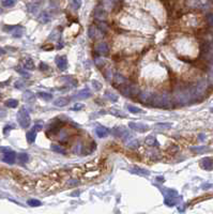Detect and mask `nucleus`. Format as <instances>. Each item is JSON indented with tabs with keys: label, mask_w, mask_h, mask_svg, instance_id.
<instances>
[{
	"label": "nucleus",
	"mask_w": 213,
	"mask_h": 214,
	"mask_svg": "<svg viewBox=\"0 0 213 214\" xmlns=\"http://www.w3.org/2000/svg\"><path fill=\"white\" fill-rule=\"evenodd\" d=\"M173 96H175V101L181 105L189 104L191 101L195 100L193 87H179L178 89H176Z\"/></svg>",
	"instance_id": "obj_1"
},
{
	"label": "nucleus",
	"mask_w": 213,
	"mask_h": 214,
	"mask_svg": "<svg viewBox=\"0 0 213 214\" xmlns=\"http://www.w3.org/2000/svg\"><path fill=\"white\" fill-rule=\"evenodd\" d=\"M150 106L159 107V108L170 109L173 107V103H171L170 95L167 92H164V93H162V94H155V93H154Z\"/></svg>",
	"instance_id": "obj_2"
},
{
	"label": "nucleus",
	"mask_w": 213,
	"mask_h": 214,
	"mask_svg": "<svg viewBox=\"0 0 213 214\" xmlns=\"http://www.w3.org/2000/svg\"><path fill=\"white\" fill-rule=\"evenodd\" d=\"M117 89L119 90L120 92L122 93L124 96L127 98H136L138 94H139V90L137 88L136 86L130 85V84H119L118 86H116Z\"/></svg>",
	"instance_id": "obj_3"
},
{
	"label": "nucleus",
	"mask_w": 213,
	"mask_h": 214,
	"mask_svg": "<svg viewBox=\"0 0 213 214\" xmlns=\"http://www.w3.org/2000/svg\"><path fill=\"white\" fill-rule=\"evenodd\" d=\"M17 121H18L20 126L24 128H27L30 126V122H31V120H30V115H29V112H28V110H27L25 107L20 108L19 110H18V112H17Z\"/></svg>",
	"instance_id": "obj_4"
},
{
	"label": "nucleus",
	"mask_w": 213,
	"mask_h": 214,
	"mask_svg": "<svg viewBox=\"0 0 213 214\" xmlns=\"http://www.w3.org/2000/svg\"><path fill=\"white\" fill-rule=\"evenodd\" d=\"M42 128H43V124H42V123H37V124H34L33 128L27 133V135H26L27 142H29V144H33V142H36V138H37V133L40 132Z\"/></svg>",
	"instance_id": "obj_5"
},
{
	"label": "nucleus",
	"mask_w": 213,
	"mask_h": 214,
	"mask_svg": "<svg viewBox=\"0 0 213 214\" xmlns=\"http://www.w3.org/2000/svg\"><path fill=\"white\" fill-rule=\"evenodd\" d=\"M111 132H113V135L118 137V138H127L130 136V133L125 126H116L113 128Z\"/></svg>",
	"instance_id": "obj_6"
},
{
	"label": "nucleus",
	"mask_w": 213,
	"mask_h": 214,
	"mask_svg": "<svg viewBox=\"0 0 213 214\" xmlns=\"http://www.w3.org/2000/svg\"><path fill=\"white\" fill-rule=\"evenodd\" d=\"M3 29L12 33L14 38H20L24 34V28L20 26H4Z\"/></svg>",
	"instance_id": "obj_7"
},
{
	"label": "nucleus",
	"mask_w": 213,
	"mask_h": 214,
	"mask_svg": "<svg viewBox=\"0 0 213 214\" xmlns=\"http://www.w3.org/2000/svg\"><path fill=\"white\" fill-rule=\"evenodd\" d=\"M2 162L4 163H7V164H14L15 163V160H16V153L12 150H8V151L3 152V154H2V158H1Z\"/></svg>",
	"instance_id": "obj_8"
},
{
	"label": "nucleus",
	"mask_w": 213,
	"mask_h": 214,
	"mask_svg": "<svg viewBox=\"0 0 213 214\" xmlns=\"http://www.w3.org/2000/svg\"><path fill=\"white\" fill-rule=\"evenodd\" d=\"M129 126H130L132 130L136 131V132H139V133H145L150 130V128L147 124H145V123H138V122H130V123H129Z\"/></svg>",
	"instance_id": "obj_9"
},
{
	"label": "nucleus",
	"mask_w": 213,
	"mask_h": 214,
	"mask_svg": "<svg viewBox=\"0 0 213 214\" xmlns=\"http://www.w3.org/2000/svg\"><path fill=\"white\" fill-rule=\"evenodd\" d=\"M95 52L97 54L102 55V56H106L109 53V47H108V45L105 42H100L97 43V46H95Z\"/></svg>",
	"instance_id": "obj_10"
},
{
	"label": "nucleus",
	"mask_w": 213,
	"mask_h": 214,
	"mask_svg": "<svg viewBox=\"0 0 213 214\" xmlns=\"http://www.w3.org/2000/svg\"><path fill=\"white\" fill-rule=\"evenodd\" d=\"M55 62H56L58 69L61 70V71H64L67 70L68 68V59L65 56H57L56 59H55Z\"/></svg>",
	"instance_id": "obj_11"
},
{
	"label": "nucleus",
	"mask_w": 213,
	"mask_h": 214,
	"mask_svg": "<svg viewBox=\"0 0 213 214\" xmlns=\"http://www.w3.org/2000/svg\"><path fill=\"white\" fill-rule=\"evenodd\" d=\"M200 167L205 170H213V158H205L200 162Z\"/></svg>",
	"instance_id": "obj_12"
},
{
	"label": "nucleus",
	"mask_w": 213,
	"mask_h": 214,
	"mask_svg": "<svg viewBox=\"0 0 213 214\" xmlns=\"http://www.w3.org/2000/svg\"><path fill=\"white\" fill-rule=\"evenodd\" d=\"M103 31L99 28H97L95 26H91L89 28V36L91 39H99L103 36Z\"/></svg>",
	"instance_id": "obj_13"
},
{
	"label": "nucleus",
	"mask_w": 213,
	"mask_h": 214,
	"mask_svg": "<svg viewBox=\"0 0 213 214\" xmlns=\"http://www.w3.org/2000/svg\"><path fill=\"white\" fill-rule=\"evenodd\" d=\"M95 134H97V137L104 138V137H106V136L109 134V130H108L106 126L99 125V126H97V128H95Z\"/></svg>",
	"instance_id": "obj_14"
},
{
	"label": "nucleus",
	"mask_w": 213,
	"mask_h": 214,
	"mask_svg": "<svg viewBox=\"0 0 213 214\" xmlns=\"http://www.w3.org/2000/svg\"><path fill=\"white\" fill-rule=\"evenodd\" d=\"M23 100L27 103L34 102V101H36V94H34L32 91H30V90H26V91L23 93Z\"/></svg>",
	"instance_id": "obj_15"
},
{
	"label": "nucleus",
	"mask_w": 213,
	"mask_h": 214,
	"mask_svg": "<svg viewBox=\"0 0 213 214\" xmlns=\"http://www.w3.org/2000/svg\"><path fill=\"white\" fill-rule=\"evenodd\" d=\"M38 20H39V22L42 24H47L48 22L52 20V16H50V14L48 13V12L43 11V12H41L40 13V15L38 17Z\"/></svg>",
	"instance_id": "obj_16"
},
{
	"label": "nucleus",
	"mask_w": 213,
	"mask_h": 214,
	"mask_svg": "<svg viewBox=\"0 0 213 214\" xmlns=\"http://www.w3.org/2000/svg\"><path fill=\"white\" fill-rule=\"evenodd\" d=\"M69 103H70V100L68 99V98L61 96V98H58L57 100L54 101V105L57 106V107H64V106L68 105Z\"/></svg>",
	"instance_id": "obj_17"
},
{
	"label": "nucleus",
	"mask_w": 213,
	"mask_h": 214,
	"mask_svg": "<svg viewBox=\"0 0 213 214\" xmlns=\"http://www.w3.org/2000/svg\"><path fill=\"white\" fill-rule=\"evenodd\" d=\"M131 172H133V174H136V175H139V176H149L150 172L148 170H146V169H143V168L140 167H137V166H134V167H132V169H131Z\"/></svg>",
	"instance_id": "obj_18"
},
{
	"label": "nucleus",
	"mask_w": 213,
	"mask_h": 214,
	"mask_svg": "<svg viewBox=\"0 0 213 214\" xmlns=\"http://www.w3.org/2000/svg\"><path fill=\"white\" fill-rule=\"evenodd\" d=\"M109 114L115 116V117H117V118H127V114H125V112H123L122 110L117 109V108H110Z\"/></svg>",
	"instance_id": "obj_19"
},
{
	"label": "nucleus",
	"mask_w": 213,
	"mask_h": 214,
	"mask_svg": "<svg viewBox=\"0 0 213 214\" xmlns=\"http://www.w3.org/2000/svg\"><path fill=\"white\" fill-rule=\"evenodd\" d=\"M90 96H91V92H90L89 90H87V89H85V90H81V91H79V92L77 93V95H75L74 96V98H75V99H83V100H85V99H88V98H90Z\"/></svg>",
	"instance_id": "obj_20"
},
{
	"label": "nucleus",
	"mask_w": 213,
	"mask_h": 214,
	"mask_svg": "<svg viewBox=\"0 0 213 214\" xmlns=\"http://www.w3.org/2000/svg\"><path fill=\"white\" fill-rule=\"evenodd\" d=\"M145 142H146L148 146H152V147H159V146H160V144H159V142L157 140V138L152 135L148 136L146 138V140H145Z\"/></svg>",
	"instance_id": "obj_21"
},
{
	"label": "nucleus",
	"mask_w": 213,
	"mask_h": 214,
	"mask_svg": "<svg viewBox=\"0 0 213 214\" xmlns=\"http://www.w3.org/2000/svg\"><path fill=\"white\" fill-rule=\"evenodd\" d=\"M24 69L26 70H33L34 69V63L33 61L31 60V58H26V59L23 61V66Z\"/></svg>",
	"instance_id": "obj_22"
},
{
	"label": "nucleus",
	"mask_w": 213,
	"mask_h": 214,
	"mask_svg": "<svg viewBox=\"0 0 213 214\" xmlns=\"http://www.w3.org/2000/svg\"><path fill=\"white\" fill-rule=\"evenodd\" d=\"M37 96L42 99L43 101H49V100L53 99V94L48 92H44V91H40V92L37 93Z\"/></svg>",
	"instance_id": "obj_23"
},
{
	"label": "nucleus",
	"mask_w": 213,
	"mask_h": 214,
	"mask_svg": "<svg viewBox=\"0 0 213 214\" xmlns=\"http://www.w3.org/2000/svg\"><path fill=\"white\" fill-rule=\"evenodd\" d=\"M52 150H53L54 152H57V153H60V154H65V149L62 147V146L58 145V144H53L52 145Z\"/></svg>",
	"instance_id": "obj_24"
},
{
	"label": "nucleus",
	"mask_w": 213,
	"mask_h": 214,
	"mask_svg": "<svg viewBox=\"0 0 213 214\" xmlns=\"http://www.w3.org/2000/svg\"><path fill=\"white\" fill-rule=\"evenodd\" d=\"M4 105L7 106V107H9V108H15V107L18 106V101L14 99H9L6 101Z\"/></svg>",
	"instance_id": "obj_25"
},
{
	"label": "nucleus",
	"mask_w": 213,
	"mask_h": 214,
	"mask_svg": "<svg viewBox=\"0 0 213 214\" xmlns=\"http://www.w3.org/2000/svg\"><path fill=\"white\" fill-rule=\"evenodd\" d=\"M105 98H107L111 102H117L118 101V95L115 94L113 92H111V91H106L105 92Z\"/></svg>",
	"instance_id": "obj_26"
},
{
	"label": "nucleus",
	"mask_w": 213,
	"mask_h": 214,
	"mask_svg": "<svg viewBox=\"0 0 213 214\" xmlns=\"http://www.w3.org/2000/svg\"><path fill=\"white\" fill-rule=\"evenodd\" d=\"M127 110H129L130 112H132V114H140V112H143V109L138 108V107H136V106L131 105V104H127Z\"/></svg>",
	"instance_id": "obj_27"
},
{
	"label": "nucleus",
	"mask_w": 213,
	"mask_h": 214,
	"mask_svg": "<svg viewBox=\"0 0 213 214\" xmlns=\"http://www.w3.org/2000/svg\"><path fill=\"white\" fill-rule=\"evenodd\" d=\"M27 84L25 80H23V79H19V80H16L15 82V84H14V87L16 88V89H24V88H26L27 87Z\"/></svg>",
	"instance_id": "obj_28"
},
{
	"label": "nucleus",
	"mask_w": 213,
	"mask_h": 214,
	"mask_svg": "<svg viewBox=\"0 0 213 214\" xmlns=\"http://www.w3.org/2000/svg\"><path fill=\"white\" fill-rule=\"evenodd\" d=\"M18 161H20V163H27V162L29 161V155L25 153V152H22L18 154Z\"/></svg>",
	"instance_id": "obj_29"
},
{
	"label": "nucleus",
	"mask_w": 213,
	"mask_h": 214,
	"mask_svg": "<svg viewBox=\"0 0 213 214\" xmlns=\"http://www.w3.org/2000/svg\"><path fill=\"white\" fill-rule=\"evenodd\" d=\"M16 1L17 0H3V1H2V6L6 8H11L16 3Z\"/></svg>",
	"instance_id": "obj_30"
},
{
	"label": "nucleus",
	"mask_w": 213,
	"mask_h": 214,
	"mask_svg": "<svg viewBox=\"0 0 213 214\" xmlns=\"http://www.w3.org/2000/svg\"><path fill=\"white\" fill-rule=\"evenodd\" d=\"M208 147H205V146H203V147H194V148H192V151H195L196 153H203V152H206L207 150H208Z\"/></svg>",
	"instance_id": "obj_31"
},
{
	"label": "nucleus",
	"mask_w": 213,
	"mask_h": 214,
	"mask_svg": "<svg viewBox=\"0 0 213 214\" xmlns=\"http://www.w3.org/2000/svg\"><path fill=\"white\" fill-rule=\"evenodd\" d=\"M91 84H92V87H93L95 90H97V91L102 89V84H101L100 82H97V80H92Z\"/></svg>",
	"instance_id": "obj_32"
},
{
	"label": "nucleus",
	"mask_w": 213,
	"mask_h": 214,
	"mask_svg": "<svg viewBox=\"0 0 213 214\" xmlns=\"http://www.w3.org/2000/svg\"><path fill=\"white\" fill-rule=\"evenodd\" d=\"M80 4H81V0H72V8L74 10L79 9Z\"/></svg>",
	"instance_id": "obj_33"
},
{
	"label": "nucleus",
	"mask_w": 213,
	"mask_h": 214,
	"mask_svg": "<svg viewBox=\"0 0 213 214\" xmlns=\"http://www.w3.org/2000/svg\"><path fill=\"white\" fill-rule=\"evenodd\" d=\"M14 128H15V125H14V124L6 125V126L3 128V134H4V135H8V134H9V132H10L11 130H13Z\"/></svg>",
	"instance_id": "obj_34"
},
{
	"label": "nucleus",
	"mask_w": 213,
	"mask_h": 214,
	"mask_svg": "<svg viewBox=\"0 0 213 214\" xmlns=\"http://www.w3.org/2000/svg\"><path fill=\"white\" fill-rule=\"evenodd\" d=\"M171 125H173L171 123H162V122H161V123L155 124V126L159 128H171Z\"/></svg>",
	"instance_id": "obj_35"
},
{
	"label": "nucleus",
	"mask_w": 213,
	"mask_h": 214,
	"mask_svg": "<svg viewBox=\"0 0 213 214\" xmlns=\"http://www.w3.org/2000/svg\"><path fill=\"white\" fill-rule=\"evenodd\" d=\"M84 107H85V105L84 104H80V103H76L75 105L71 108V110H74V112H78V110H80V109H83Z\"/></svg>",
	"instance_id": "obj_36"
},
{
	"label": "nucleus",
	"mask_w": 213,
	"mask_h": 214,
	"mask_svg": "<svg viewBox=\"0 0 213 214\" xmlns=\"http://www.w3.org/2000/svg\"><path fill=\"white\" fill-rule=\"evenodd\" d=\"M28 204L31 207H38V206H41V202L37 199H31V200H28Z\"/></svg>",
	"instance_id": "obj_37"
},
{
	"label": "nucleus",
	"mask_w": 213,
	"mask_h": 214,
	"mask_svg": "<svg viewBox=\"0 0 213 214\" xmlns=\"http://www.w3.org/2000/svg\"><path fill=\"white\" fill-rule=\"evenodd\" d=\"M16 71L18 73H20V74H22V75L24 76V77H26V78H29L30 77V75H29V73H27L26 71H24V70H22V69H16Z\"/></svg>",
	"instance_id": "obj_38"
},
{
	"label": "nucleus",
	"mask_w": 213,
	"mask_h": 214,
	"mask_svg": "<svg viewBox=\"0 0 213 214\" xmlns=\"http://www.w3.org/2000/svg\"><path fill=\"white\" fill-rule=\"evenodd\" d=\"M39 68H40L41 71H46V70H48V66H47L46 63H44V62H41Z\"/></svg>",
	"instance_id": "obj_39"
},
{
	"label": "nucleus",
	"mask_w": 213,
	"mask_h": 214,
	"mask_svg": "<svg viewBox=\"0 0 213 214\" xmlns=\"http://www.w3.org/2000/svg\"><path fill=\"white\" fill-rule=\"evenodd\" d=\"M95 63H97V66H102L104 63H105V61H104L102 58H100V60H99V58H97V59H95Z\"/></svg>",
	"instance_id": "obj_40"
},
{
	"label": "nucleus",
	"mask_w": 213,
	"mask_h": 214,
	"mask_svg": "<svg viewBox=\"0 0 213 214\" xmlns=\"http://www.w3.org/2000/svg\"><path fill=\"white\" fill-rule=\"evenodd\" d=\"M6 114H7V112H3L2 109H0V117H3V116H6Z\"/></svg>",
	"instance_id": "obj_41"
},
{
	"label": "nucleus",
	"mask_w": 213,
	"mask_h": 214,
	"mask_svg": "<svg viewBox=\"0 0 213 214\" xmlns=\"http://www.w3.org/2000/svg\"><path fill=\"white\" fill-rule=\"evenodd\" d=\"M3 54H6V50H3L2 48H0V55H3Z\"/></svg>",
	"instance_id": "obj_42"
},
{
	"label": "nucleus",
	"mask_w": 213,
	"mask_h": 214,
	"mask_svg": "<svg viewBox=\"0 0 213 214\" xmlns=\"http://www.w3.org/2000/svg\"><path fill=\"white\" fill-rule=\"evenodd\" d=\"M210 77H211V79L213 80V69H212V71H211V73H210Z\"/></svg>",
	"instance_id": "obj_43"
},
{
	"label": "nucleus",
	"mask_w": 213,
	"mask_h": 214,
	"mask_svg": "<svg viewBox=\"0 0 213 214\" xmlns=\"http://www.w3.org/2000/svg\"><path fill=\"white\" fill-rule=\"evenodd\" d=\"M2 12H3V11H2V9H1V8H0V14L2 13Z\"/></svg>",
	"instance_id": "obj_44"
},
{
	"label": "nucleus",
	"mask_w": 213,
	"mask_h": 214,
	"mask_svg": "<svg viewBox=\"0 0 213 214\" xmlns=\"http://www.w3.org/2000/svg\"><path fill=\"white\" fill-rule=\"evenodd\" d=\"M211 112H213V108H211Z\"/></svg>",
	"instance_id": "obj_45"
},
{
	"label": "nucleus",
	"mask_w": 213,
	"mask_h": 214,
	"mask_svg": "<svg viewBox=\"0 0 213 214\" xmlns=\"http://www.w3.org/2000/svg\"><path fill=\"white\" fill-rule=\"evenodd\" d=\"M0 99H1V93H0Z\"/></svg>",
	"instance_id": "obj_46"
},
{
	"label": "nucleus",
	"mask_w": 213,
	"mask_h": 214,
	"mask_svg": "<svg viewBox=\"0 0 213 214\" xmlns=\"http://www.w3.org/2000/svg\"><path fill=\"white\" fill-rule=\"evenodd\" d=\"M212 44H213V42H212Z\"/></svg>",
	"instance_id": "obj_47"
}]
</instances>
